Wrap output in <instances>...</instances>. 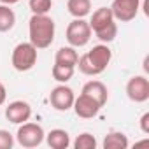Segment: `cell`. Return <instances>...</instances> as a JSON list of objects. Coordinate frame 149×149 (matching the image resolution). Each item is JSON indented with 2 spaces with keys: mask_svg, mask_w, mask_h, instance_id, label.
I'll return each mask as SVG.
<instances>
[{
  "mask_svg": "<svg viewBox=\"0 0 149 149\" xmlns=\"http://www.w3.org/2000/svg\"><path fill=\"white\" fill-rule=\"evenodd\" d=\"M67 11L74 18H86L91 14V0H67Z\"/></svg>",
  "mask_w": 149,
  "mask_h": 149,
  "instance_id": "9a60e30c",
  "label": "cell"
},
{
  "mask_svg": "<svg viewBox=\"0 0 149 149\" xmlns=\"http://www.w3.org/2000/svg\"><path fill=\"white\" fill-rule=\"evenodd\" d=\"M140 130L144 133H149V112L142 114V118H140Z\"/></svg>",
  "mask_w": 149,
  "mask_h": 149,
  "instance_id": "7402d4cb",
  "label": "cell"
},
{
  "mask_svg": "<svg viewBox=\"0 0 149 149\" xmlns=\"http://www.w3.org/2000/svg\"><path fill=\"white\" fill-rule=\"evenodd\" d=\"M111 60H112V51L104 42V44L93 46L88 53H84L77 60L76 67H79V72H83L84 76H91L93 77V76L102 74L107 68V65L111 63Z\"/></svg>",
  "mask_w": 149,
  "mask_h": 149,
  "instance_id": "6da1fadb",
  "label": "cell"
},
{
  "mask_svg": "<svg viewBox=\"0 0 149 149\" xmlns=\"http://www.w3.org/2000/svg\"><path fill=\"white\" fill-rule=\"evenodd\" d=\"M74 70H76V67L61 65V63H54V65H53L51 74H53V79H54V81H58L60 84H65L67 81H70V79H72Z\"/></svg>",
  "mask_w": 149,
  "mask_h": 149,
  "instance_id": "ac0fdd59",
  "label": "cell"
},
{
  "mask_svg": "<svg viewBox=\"0 0 149 149\" xmlns=\"http://www.w3.org/2000/svg\"><path fill=\"white\" fill-rule=\"evenodd\" d=\"M77 60H79V54H77L76 47H72V46H63L54 54V63H61V65L76 67L77 65Z\"/></svg>",
  "mask_w": 149,
  "mask_h": 149,
  "instance_id": "5bb4252c",
  "label": "cell"
},
{
  "mask_svg": "<svg viewBox=\"0 0 149 149\" xmlns=\"http://www.w3.org/2000/svg\"><path fill=\"white\" fill-rule=\"evenodd\" d=\"M74 100H76V95H74V90L65 86V84H60L56 88L51 90V95H49V102L53 105V109L60 111V112H67L72 109L74 105Z\"/></svg>",
  "mask_w": 149,
  "mask_h": 149,
  "instance_id": "9c48e42d",
  "label": "cell"
},
{
  "mask_svg": "<svg viewBox=\"0 0 149 149\" xmlns=\"http://www.w3.org/2000/svg\"><path fill=\"white\" fill-rule=\"evenodd\" d=\"M128 137L121 132H111L104 139V149H126Z\"/></svg>",
  "mask_w": 149,
  "mask_h": 149,
  "instance_id": "2e32d148",
  "label": "cell"
},
{
  "mask_svg": "<svg viewBox=\"0 0 149 149\" xmlns=\"http://www.w3.org/2000/svg\"><path fill=\"white\" fill-rule=\"evenodd\" d=\"M84 95L91 97L100 107H104L107 104V98H109V91H107V86L102 83V81H88L84 86H83V91Z\"/></svg>",
  "mask_w": 149,
  "mask_h": 149,
  "instance_id": "7c38bea8",
  "label": "cell"
},
{
  "mask_svg": "<svg viewBox=\"0 0 149 149\" xmlns=\"http://www.w3.org/2000/svg\"><path fill=\"white\" fill-rule=\"evenodd\" d=\"M16 25V14L9 6H0V33L11 32Z\"/></svg>",
  "mask_w": 149,
  "mask_h": 149,
  "instance_id": "e0dca14e",
  "label": "cell"
},
{
  "mask_svg": "<svg viewBox=\"0 0 149 149\" xmlns=\"http://www.w3.org/2000/svg\"><path fill=\"white\" fill-rule=\"evenodd\" d=\"M32 14H47L53 7V0H28Z\"/></svg>",
  "mask_w": 149,
  "mask_h": 149,
  "instance_id": "ffe728a7",
  "label": "cell"
},
{
  "mask_svg": "<svg viewBox=\"0 0 149 149\" xmlns=\"http://www.w3.org/2000/svg\"><path fill=\"white\" fill-rule=\"evenodd\" d=\"M54 32L56 26L53 18H49L47 14H32L28 21V35H30V42L37 49L49 47L54 40Z\"/></svg>",
  "mask_w": 149,
  "mask_h": 149,
  "instance_id": "7a4b0ae2",
  "label": "cell"
},
{
  "mask_svg": "<svg viewBox=\"0 0 149 149\" xmlns=\"http://www.w3.org/2000/svg\"><path fill=\"white\" fill-rule=\"evenodd\" d=\"M126 97L135 104L149 100V81L146 76H133L126 83Z\"/></svg>",
  "mask_w": 149,
  "mask_h": 149,
  "instance_id": "52a82bcc",
  "label": "cell"
},
{
  "mask_svg": "<svg viewBox=\"0 0 149 149\" xmlns=\"http://www.w3.org/2000/svg\"><path fill=\"white\" fill-rule=\"evenodd\" d=\"M14 146V137L7 130H0V149H11Z\"/></svg>",
  "mask_w": 149,
  "mask_h": 149,
  "instance_id": "44dd1931",
  "label": "cell"
},
{
  "mask_svg": "<svg viewBox=\"0 0 149 149\" xmlns=\"http://www.w3.org/2000/svg\"><path fill=\"white\" fill-rule=\"evenodd\" d=\"M6 98H7V90H6V86L2 83H0V107L6 104Z\"/></svg>",
  "mask_w": 149,
  "mask_h": 149,
  "instance_id": "603a6c76",
  "label": "cell"
},
{
  "mask_svg": "<svg viewBox=\"0 0 149 149\" xmlns=\"http://www.w3.org/2000/svg\"><path fill=\"white\" fill-rule=\"evenodd\" d=\"M74 147L76 149H95L97 147V139L91 133L84 132V133L77 135V139L74 140Z\"/></svg>",
  "mask_w": 149,
  "mask_h": 149,
  "instance_id": "d6986e66",
  "label": "cell"
},
{
  "mask_svg": "<svg viewBox=\"0 0 149 149\" xmlns=\"http://www.w3.org/2000/svg\"><path fill=\"white\" fill-rule=\"evenodd\" d=\"M139 9H140V0H114L111 4L114 19L121 23H128L135 19V16L139 14Z\"/></svg>",
  "mask_w": 149,
  "mask_h": 149,
  "instance_id": "ba28073f",
  "label": "cell"
},
{
  "mask_svg": "<svg viewBox=\"0 0 149 149\" xmlns=\"http://www.w3.org/2000/svg\"><path fill=\"white\" fill-rule=\"evenodd\" d=\"M11 63L18 72H28L37 63V47L32 42H19L13 49Z\"/></svg>",
  "mask_w": 149,
  "mask_h": 149,
  "instance_id": "277c9868",
  "label": "cell"
},
{
  "mask_svg": "<svg viewBox=\"0 0 149 149\" xmlns=\"http://www.w3.org/2000/svg\"><path fill=\"white\" fill-rule=\"evenodd\" d=\"M91 33L93 32H91L90 23L84 21V18H76L74 21L68 23L65 37H67V40L72 47H83L90 42Z\"/></svg>",
  "mask_w": 149,
  "mask_h": 149,
  "instance_id": "5b68a950",
  "label": "cell"
},
{
  "mask_svg": "<svg viewBox=\"0 0 149 149\" xmlns=\"http://www.w3.org/2000/svg\"><path fill=\"white\" fill-rule=\"evenodd\" d=\"M44 137H46V133H44L42 126L37 125V123H28V121L21 123L19 128H18V132H16L18 144L23 146V147H28V149L40 146L42 140H44Z\"/></svg>",
  "mask_w": 149,
  "mask_h": 149,
  "instance_id": "8992f818",
  "label": "cell"
},
{
  "mask_svg": "<svg viewBox=\"0 0 149 149\" xmlns=\"http://www.w3.org/2000/svg\"><path fill=\"white\" fill-rule=\"evenodd\" d=\"M0 2H2L4 6H14V4L19 2V0H0Z\"/></svg>",
  "mask_w": 149,
  "mask_h": 149,
  "instance_id": "cb8c5ba5",
  "label": "cell"
},
{
  "mask_svg": "<svg viewBox=\"0 0 149 149\" xmlns=\"http://www.w3.org/2000/svg\"><path fill=\"white\" fill-rule=\"evenodd\" d=\"M91 26V32H95L97 39L102 42H112L118 35V25L112 16L111 7H100L91 14V19L88 21Z\"/></svg>",
  "mask_w": 149,
  "mask_h": 149,
  "instance_id": "3957f363",
  "label": "cell"
},
{
  "mask_svg": "<svg viewBox=\"0 0 149 149\" xmlns=\"http://www.w3.org/2000/svg\"><path fill=\"white\" fill-rule=\"evenodd\" d=\"M72 109H74V112H76L79 118H83V119H91V118H95V116L98 114V111H100L102 107H100L91 97L81 93L76 100H74Z\"/></svg>",
  "mask_w": 149,
  "mask_h": 149,
  "instance_id": "8fae6325",
  "label": "cell"
},
{
  "mask_svg": "<svg viewBox=\"0 0 149 149\" xmlns=\"http://www.w3.org/2000/svg\"><path fill=\"white\" fill-rule=\"evenodd\" d=\"M30 116H32V107L25 100H14L6 107V118L9 123L21 125V123H26Z\"/></svg>",
  "mask_w": 149,
  "mask_h": 149,
  "instance_id": "30bf717a",
  "label": "cell"
},
{
  "mask_svg": "<svg viewBox=\"0 0 149 149\" xmlns=\"http://www.w3.org/2000/svg\"><path fill=\"white\" fill-rule=\"evenodd\" d=\"M44 139L47 140V146L51 149H67L70 146V135L65 130H61V128L51 130Z\"/></svg>",
  "mask_w": 149,
  "mask_h": 149,
  "instance_id": "4fadbf2b",
  "label": "cell"
}]
</instances>
